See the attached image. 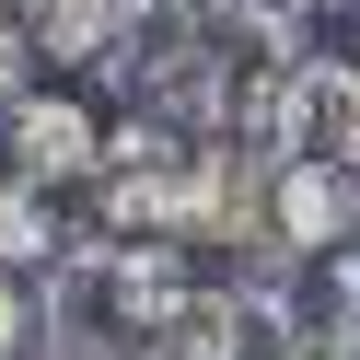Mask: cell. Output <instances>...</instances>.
<instances>
[{"instance_id": "ba28073f", "label": "cell", "mask_w": 360, "mask_h": 360, "mask_svg": "<svg viewBox=\"0 0 360 360\" xmlns=\"http://www.w3.org/2000/svg\"><path fill=\"white\" fill-rule=\"evenodd\" d=\"M0 360H47V279L0 267Z\"/></svg>"}, {"instance_id": "3957f363", "label": "cell", "mask_w": 360, "mask_h": 360, "mask_svg": "<svg viewBox=\"0 0 360 360\" xmlns=\"http://www.w3.org/2000/svg\"><path fill=\"white\" fill-rule=\"evenodd\" d=\"M267 244H290V256H349L360 244V163L349 151H279L267 163Z\"/></svg>"}, {"instance_id": "277c9868", "label": "cell", "mask_w": 360, "mask_h": 360, "mask_svg": "<svg viewBox=\"0 0 360 360\" xmlns=\"http://www.w3.org/2000/svg\"><path fill=\"white\" fill-rule=\"evenodd\" d=\"M105 105L94 94H70V82H35L24 105H12V151H24V174L35 186H94L105 174Z\"/></svg>"}, {"instance_id": "6da1fadb", "label": "cell", "mask_w": 360, "mask_h": 360, "mask_svg": "<svg viewBox=\"0 0 360 360\" xmlns=\"http://www.w3.org/2000/svg\"><path fill=\"white\" fill-rule=\"evenodd\" d=\"M151 349V314L140 279H128V244L94 233L47 267V360H140Z\"/></svg>"}, {"instance_id": "7a4b0ae2", "label": "cell", "mask_w": 360, "mask_h": 360, "mask_svg": "<svg viewBox=\"0 0 360 360\" xmlns=\"http://www.w3.org/2000/svg\"><path fill=\"white\" fill-rule=\"evenodd\" d=\"M210 47H221V0H128V24H117V47H105L94 82L117 105H151V94H174Z\"/></svg>"}, {"instance_id": "8992f818", "label": "cell", "mask_w": 360, "mask_h": 360, "mask_svg": "<svg viewBox=\"0 0 360 360\" xmlns=\"http://www.w3.org/2000/svg\"><path fill=\"white\" fill-rule=\"evenodd\" d=\"M70 244H94V233L70 221V186H35V174H12V186H0V267L47 279Z\"/></svg>"}, {"instance_id": "52a82bcc", "label": "cell", "mask_w": 360, "mask_h": 360, "mask_svg": "<svg viewBox=\"0 0 360 360\" xmlns=\"http://www.w3.org/2000/svg\"><path fill=\"white\" fill-rule=\"evenodd\" d=\"M128 0H35V35H47V70H105Z\"/></svg>"}, {"instance_id": "9c48e42d", "label": "cell", "mask_w": 360, "mask_h": 360, "mask_svg": "<svg viewBox=\"0 0 360 360\" xmlns=\"http://www.w3.org/2000/svg\"><path fill=\"white\" fill-rule=\"evenodd\" d=\"M47 82V35H35V12H0V117Z\"/></svg>"}, {"instance_id": "30bf717a", "label": "cell", "mask_w": 360, "mask_h": 360, "mask_svg": "<svg viewBox=\"0 0 360 360\" xmlns=\"http://www.w3.org/2000/svg\"><path fill=\"white\" fill-rule=\"evenodd\" d=\"M0 12H35V0H0Z\"/></svg>"}, {"instance_id": "8fae6325", "label": "cell", "mask_w": 360, "mask_h": 360, "mask_svg": "<svg viewBox=\"0 0 360 360\" xmlns=\"http://www.w3.org/2000/svg\"><path fill=\"white\" fill-rule=\"evenodd\" d=\"M337 12H360V0H337Z\"/></svg>"}, {"instance_id": "5b68a950", "label": "cell", "mask_w": 360, "mask_h": 360, "mask_svg": "<svg viewBox=\"0 0 360 360\" xmlns=\"http://www.w3.org/2000/svg\"><path fill=\"white\" fill-rule=\"evenodd\" d=\"M290 151H349L360 163V58L290 47Z\"/></svg>"}]
</instances>
